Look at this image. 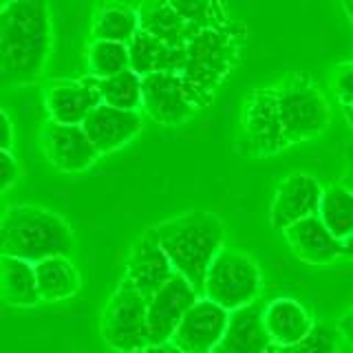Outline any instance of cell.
<instances>
[{
    "mask_svg": "<svg viewBox=\"0 0 353 353\" xmlns=\"http://www.w3.org/2000/svg\"><path fill=\"white\" fill-rule=\"evenodd\" d=\"M342 9L347 11V16H349V22L353 25V3H342Z\"/></svg>",
    "mask_w": 353,
    "mask_h": 353,
    "instance_id": "4dcf8cb0",
    "label": "cell"
},
{
    "mask_svg": "<svg viewBox=\"0 0 353 353\" xmlns=\"http://www.w3.org/2000/svg\"><path fill=\"white\" fill-rule=\"evenodd\" d=\"M338 329H340V334L342 338L347 340V345L353 349V307L349 309V312L340 318V323H338Z\"/></svg>",
    "mask_w": 353,
    "mask_h": 353,
    "instance_id": "83f0119b",
    "label": "cell"
},
{
    "mask_svg": "<svg viewBox=\"0 0 353 353\" xmlns=\"http://www.w3.org/2000/svg\"><path fill=\"white\" fill-rule=\"evenodd\" d=\"M73 234L66 221L51 210L36 205H11L0 225L3 256L38 265L71 252Z\"/></svg>",
    "mask_w": 353,
    "mask_h": 353,
    "instance_id": "277c9868",
    "label": "cell"
},
{
    "mask_svg": "<svg viewBox=\"0 0 353 353\" xmlns=\"http://www.w3.org/2000/svg\"><path fill=\"white\" fill-rule=\"evenodd\" d=\"M51 44L49 9L38 0H14L0 9V69L9 84L36 82Z\"/></svg>",
    "mask_w": 353,
    "mask_h": 353,
    "instance_id": "7a4b0ae2",
    "label": "cell"
},
{
    "mask_svg": "<svg viewBox=\"0 0 353 353\" xmlns=\"http://www.w3.org/2000/svg\"><path fill=\"white\" fill-rule=\"evenodd\" d=\"M230 325V312L201 296L176 327L170 345L181 353H214Z\"/></svg>",
    "mask_w": 353,
    "mask_h": 353,
    "instance_id": "ba28073f",
    "label": "cell"
},
{
    "mask_svg": "<svg viewBox=\"0 0 353 353\" xmlns=\"http://www.w3.org/2000/svg\"><path fill=\"white\" fill-rule=\"evenodd\" d=\"M265 329L274 347H294L305 342L316 329L307 309L294 298H274L263 307Z\"/></svg>",
    "mask_w": 353,
    "mask_h": 353,
    "instance_id": "9a60e30c",
    "label": "cell"
},
{
    "mask_svg": "<svg viewBox=\"0 0 353 353\" xmlns=\"http://www.w3.org/2000/svg\"><path fill=\"white\" fill-rule=\"evenodd\" d=\"M88 139L93 141L99 154L113 152L139 135L141 115L137 110H121L106 104H99L82 124Z\"/></svg>",
    "mask_w": 353,
    "mask_h": 353,
    "instance_id": "5bb4252c",
    "label": "cell"
},
{
    "mask_svg": "<svg viewBox=\"0 0 353 353\" xmlns=\"http://www.w3.org/2000/svg\"><path fill=\"white\" fill-rule=\"evenodd\" d=\"M99 104H102V95H99V82L95 77L55 84L47 93L51 121L64 126H82Z\"/></svg>",
    "mask_w": 353,
    "mask_h": 353,
    "instance_id": "4fadbf2b",
    "label": "cell"
},
{
    "mask_svg": "<svg viewBox=\"0 0 353 353\" xmlns=\"http://www.w3.org/2000/svg\"><path fill=\"white\" fill-rule=\"evenodd\" d=\"M345 256H353V236L345 243Z\"/></svg>",
    "mask_w": 353,
    "mask_h": 353,
    "instance_id": "1f68e13d",
    "label": "cell"
},
{
    "mask_svg": "<svg viewBox=\"0 0 353 353\" xmlns=\"http://www.w3.org/2000/svg\"><path fill=\"white\" fill-rule=\"evenodd\" d=\"M170 259L174 272L203 294L205 276L223 252L225 230L212 212H185L148 230Z\"/></svg>",
    "mask_w": 353,
    "mask_h": 353,
    "instance_id": "3957f363",
    "label": "cell"
},
{
    "mask_svg": "<svg viewBox=\"0 0 353 353\" xmlns=\"http://www.w3.org/2000/svg\"><path fill=\"white\" fill-rule=\"evenodd\" d=\"M323 185L307 172H292L279 183L270 210V223L274 230H290L305 219L318 216L323 201Z\"/></svg>",
    "mask_w": 353,
    "mask_h": 353,
    "instance_id": "52a82bcc",
    "label": "cell"
},
{
    "mask_svg": "<svg viewBox=\"0 0 353 353\" xmlns=\"http://www.w3.org/2000/svg\"><path fill=\"white\" fill-rule=\"evenodd\" d=\"M42 150L49 163L62 172H84L99 157L82 126H64L55 121H47L42 128Z\"/></svg>",
    "mask_w": 353,
    "mask_h": 353,
    "instance_id": "7c38bea8",
    "label": "cell"
},
{
    "mask_svg": "<svg viewBox=\"0 0 353 353\" xmlns=\"http://www.w3.org/2000/svg\"><path fill=\"white\" fill-rule=\"evenodd\" d=\"M99 95L102 104L121 108V110H137L143 106V77L132 69L119 73L115 77L99 82Z\"/></svg>",
    "mask_w": 353,
    "mask_h": 353,
    "instance_id": "7402d4cb",
    "label": "cell"
},
{
    "mask_svg": "<svg viewBox=\"0 0 353 353\" xmlns=\"http://www.w3.org/2000/svg\"><path fill=\"white\" fill-rule=\"evenodd\" d=\"M270 353H338V342L334 331L325 325H318L312 336L294 347H272Z\"/></svg>",
    "mask_w": 353,
    "mask_h": 353,
    "instance_id": "cb8c5ba5",
    "label": "cell"
},
{
    "mask_svg": "<svg viewBox=\"0 0 353 353\" xmlns=\"http://www.w3.org/2000/svg\"><path fill=\"white\" fill-rule=\"evenodd\" d=\"M18 179H20V165L14 159V154L0 150V188H3V192H7Z\"/></svg>",
    "mask_w": 353,
    "mask_h": 353,
    "instance_id": "484cf974",
    "label": "cell"
},
{
    "mask_svg": "<svg viewBox=\"0 0 353 353\" xmlns=\"http://www.w3.org/2000/svg\"><path fill=\"white\" fill-rule=\"evenodd\" d=\"M318 219L338 241L347 243L353 236V192L347 185H329L320 201Z\"/></svg>",
    "mask_w": 353,
    "mask_h": 353,
    "instance_id": "44dd1931",
    "label": "cell"
},
{
    "mask_svg": "<svg viewBox=\"0 0 353 353\" xmlns=\"http://www.w3.org/2000/svg\"><path fill=\"white\" fill-rule=\"evenodd\" d=\"M38 292L44 303H60L77 294L80 274L66 256H53L36 265Z\"/></svg>",
    "mask_w": 353,
    "mask_h": 353,
    "instance_id": "ac0fdd59",
    "label": "cell"
},
{
    "mask_svg": "<svg viewBox=\"0 0 353 353\" xmlns=\"http://www.w3.org/2000/svg\"><path fill=\"white\" fill-rule=\"evenodd\" d=\"M327 126V99L307 75H294L274 88H259L245 104V132L259 154L312 139Z\"/></svg>",
    "mask_w": 353,
    "mask_h": 353,
    "instance_id": "6da1fadb",
    "label": "cell"
},
{
    "mask_svg": "<svg viewBox=\"0 0 353 353\" xmlns=\"http://www.w3.org/2000/svg\"><path fill=\"white\" fill-rule=\"evenodd\" d=\"M11 143H14V126H11L7 110H3V113H0V148L9 152Z\"/></svg>",
    "mask_w": 353,
    "mask_h": 353,
    "instance_id": "4316f807",
    "label": "cell"
},
{
    "mask_svg": "<svg viewBox=\"0 0 353 353\" xmlns=\"http://www.w3.org/2000/svg\"><path fill=\"white\" fill-rule=\"evenodd\" d=\"M0 283H3V296L14 307H33L42 298L36 281V265L27 261L3 256L0 263Z\"/></svg>",
    "mask_w": 353,
    "mask_h": 353,
    "instance_id": "d6986e66",
    "label": "cell"
},
{
    "mask_svg": "<svg viewBox=\"0 0 353 353\" xmlns=\"http://www.w3.org/2000/svg\"><path fill=\"white\" fill-rule=\"evenodd\" d=\"M274 342L265 329L263 307L252 303L230 314V325L214 353H270Z\"/></svg>",
    "mask_w": 353,
    "mask_h": 353,
    "instance_id": "e0dca14e",
    "label": "cell"
},
{
    "mask_svg": "<svg viewBox=\"0 0 353 353\" xmlns=\"http://www.w3.org/2000/svg\"><path fill=\"white\" fill-rule=\"evenodd\" d=\"M261 292V270L256 261L248 254L223 250L212 263L203 296L208 301L223 307L225 312H239V309L252 305Z\"/></svg>",
    "mask_w": 353,
    "mask_h": 353,
    "instance_id": "5b68a950",
    "label": "cell"
},
{
    "mask_svg": "<svg viewBox=\"0 0 353 353\" xmlns=\"http://www.w3.org/2000/svg\"><path fill=\"white\" fill-rule=\"evenodd\" d=\"M141 31V14L128 5L99 7L93 20V38L104 42L130 44Z\"/></svg>",
    "mask_w": 353,
    "mask_h": 353,
    "instance_id": "ffe728a7",
    "label": "cell"
},
{
    "mask_svg": "<svg viewBox=\"0 0 353 353\" xmlns=\"http://www.w3.org/2000/svg\"><path fill=\"white\" fill-rule=\"evenodd\" d=\"M342 185H347L353 192V146H349L345 154V181H342Z\"/></svg>",
    "mask_w": 353,
    "mask_h": 353,
    "instance_id": "f1b7e54d",
    "label": "cell"
},
{
    "mask_svg": "<svg viewBox=\"0 0 353 353\" xmlns=\"http://www.w3.org/2000/svg\"><path fill=\"white\" fill-rule=\"evenodd\" d=\"M334 91L342 106H353V64H342L334 73Z\"/></svg>",
    "mask_w": 353,
    "mask_h": 353,
    "instance_id": "d4e9b609",
    "label": "cell"
},
{
    "mask_svg": "<svg viewBox=\"0 0 353 353\" xmlns=\"http://www.w3.org/2000/svg\"><path fill=\"white\" fill-rule=\"evenodd\" d=\"M130 69V51L128 44L93 40L88 47V73L97 82L115 77Z\"/></svg>",
    "mask_w": 353,
    "mask_h": 353,
    "instance_id": "603a6c76",
    "label": "cell"
},
{
    "mask_svg": "<svg viewBox=\"0 0 353 353\" xmlns=\"http://www.w3.org/2000/svg\"><path fill=\"white\" fill-rule=\"evenodd\" d=\"M196 97L179 73H152L143 77V110L159 124H181L196 108Z\"/></svg>",
    "mask_w": 353,
    "mask_h": 353,
    "instance_id": "9c48e42d",
    "label": "cell"
},
{
    "mask_svg": "<svg viewBox=\"0 0 353 353\" xmlns=\"http://www.w3.org/2000/svg\"><path fill=\"white\" fill-rule=\"evenodd\" d=\"M345 110H347V117H349L351 126H353V106H349V108H345Z\"/></svg>",
    "mask_w": 353,
    "mask_h": 353,
    "instance_id": "d6a6232c",
    "label": "cell"
},
{
    "mask_svg": "<svg viewBox=\"0 0 353 353\" xmlns=\"http://www.w3.org/2000/svg\"><path fill=\"white\" fill-rule=\"evenodd\" d=\"M102 338L115 353H135L150 347L148 301L126 283H119L104 309Z\"/></svg>",
    "mask_w": 353,
    "mask_h": 353,
    "instance_id": "8992f818",
    "label": "cell"
},
{
    "mask_svg": "<svg viewBox=\"0 0 353 353\" xmlns=\"http://www.w3.org/2000/svg\"><path fill=\"white\" fill-rule=\"evenodd\" d=\"M135 353H181V351L176 347H172V345H150V347L135 351Z\"/></svg>",
    "mask_w": 353,
    "mask_h": 353,
    "instance_id": "f546056e",
    "label": "cell"
},
{
    "mask_svg": "<svg viewBox=\"0 0 353 353\" xmlns=\"http://www.w3.org/2000/svg\"><path fill=\"white\" fill-rule=\"evenodd\" d=\"M199 298H201L199 292L179 274L168 285H163L148 301L150 345H170L176 327Z\"/></svg>",
    "mask_w": 353,
    "mask_h": 353,
    "instance_id": "30bf717a",
    "label": "cell"
},
{
    "mask_svg": "<svg viewBox=\"0 0 353 353\" xmlns=\"http://www.w3.org/2000/svg\"><path fill=\"white\" fill-rule=\"evenodd\" d=\"M283 234L296 256L309 265H329L345 254V243L331 234L318 216L301 221Z\"/></svg>",
    "mask_w": 353,
    "mask_h": 353,
    "instance_id": "2e32d148",
    "label": "cell"
},
{
    "mask_svg": "<svg viewBox=\"0 0 353 353\" xmlns=\"http://www.w3.org/2000/svg\"><path fill=\"white\" fill-rule=\"evenodd\" d=\"M176 276L170 259L150 232H146L135 245H132L126 265H124V279L121 283L130 285L132 290L139 292L146 301L157 294L163 285H168Z\"/></svg>",
    "mask_w": 353,
    "mask_h": 353,
    "instance_id": "8fae6325",
    "label": "cell"
}]
</instances>
